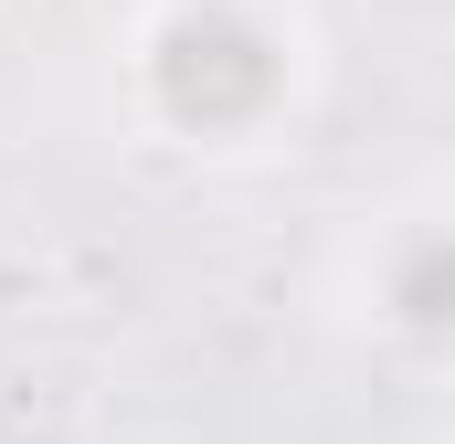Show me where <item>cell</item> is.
<instances>
[{
	"instance_id": "1",
	"label": "cell",
	"mask_w": 455,
	"mask_h": 444,
	"mask_svg": "<svg viewBox=\"0 0 455 444\" xmlns=\"http://www.w3.org/2000/svg\"><path fill=\"white\" fill-rule=\"evenodd\" d=\"M148 96H159L170 127H191V138H243V127H265L275 96H286V43L254 11H233V0H191L148 43Z\"/></svg>"
},
{
	"instance_id": "2",
	"label": "cell",
	"mask_w": 455,
	"mask_h": 444,
	"mask_svg": "<svg viewBox=\"0 0 455 444\" xmlns=\"http://www.w3.org/2000/svg\"><path fill=\"white\" fill-rule=\"evenodd\" d=\"M381 307H392L413 338H445L455 275H445V233H435V222H413V233H403V254H392V275H381Z\"/></svg>"
}]
</instances>
